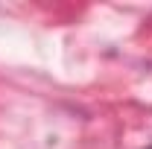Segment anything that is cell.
I'll return each instance as SVG.
<instances>
[{"mask_svg":"<svg viewBox=\"0 0 152 149\" xmlns=\"http://www.w3.org/2000/svg\"><path fill=\"white\" fill-rule=\"evenodd\" d=\"M149 149H152V146H149Z\"/></svg>","mask_w":152,"mask_h":149,"instance_id":"1","label":"cell"}]
</instances>
